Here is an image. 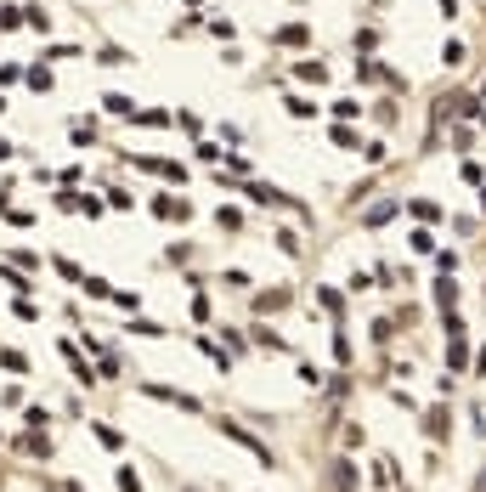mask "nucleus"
Returning a JSON list of instances; mask_svg holds the SVG:
<instances>
[{
    "instance_id": "obj_1",
    "label": "nucleus",
    "mask_w": 486,
    "mask_h": 492,
    "mask_svg": "<svg viewBox=\"0 0 486 492\" xmlns=\"http://www.w3.org/2000/svg\"><path fill=\"white\" fill-rule=\"evenodd\" d=\"M220 436H232L238 447H249V453H254L260 464H272V453H266V441H254V436H249L243 425H232V419H220Z\"/></svg>"
},
{
    "instance_id": "obj_2",
    "label": "nucleus",
    "mask_w": 486,
    "mask_h": 492,
    "mask_svg": "<svg viewBox=\"0 0 486 492\" xmlns=\"http://www.w3.org/2000/svg\"><path fill=\"white\" fill-rule=\"evenodd\" d=\"M294 79H300V85H328V63L300 57V63H294Z\"/></svg>"
},
{
    "instance_id": "obj_3",
    "label": "nucleus",
    "mask_w": 486,
    "mask_h": 492,
    "mask_svg": "<svg viewBox=\"0 0 486 492\" xmlns=\"http://www.w3.org/2000/svg\"><path fill=\"white\" fill-rule=\"evenodd\" d=\"M153 215H159V221H187L193 210H187V204L175 198V192H164V198H153Z\"/></svg>"
},
{
    "instance_id": "obj_4",
    "label": "nucleus",
    "mask_w": 486,
    "mask_h": 492,
    "mask_svg": "<svg viewBox=\"0 0 486 492\" xmlns=\"http://www.w3.org/2000/svg\"><path fill=\"white\" fill-rule=\"evenodd\" d=\"M63 356H68V368L79 374V385H97V368H91V362L79 356V345H74V340H63Z\"/></svg>"
},
{
    "instance_id": "obj_5",
    "label": "nucleus",
    "mask_w": 486,
    "mask_h": 492,
    "mask_svg": "<svg viewBox=\"0 0 486 492\" xmlns=\"http://www.w3.org/2000/svg\"><path fill=\"white\" fill-rule=\"evenodd\" d=\"M447 430H453L447 407H430V413H424V436H430V441H447Z\"/></svg>"
},
{
    "instance_id": "obj_6",
    "label": "nucleus",
    "mask_w": 486,
    "mask_h": 492,
    "mask_svg": "<svg viewBox=\"0 0 486 492\" xmlns=\"http://www.w3.org/2000/svg\"><path fill=\"white\" fill-rule=\"evenodd\" d=\"M102 108H108L113 119H136V113H142V108H136V102H130L124 91H108V97H102Z\"/></svg>"
},
{
    "instance_id": "obj_7",
    "label": "nucleus",
    "mask_w": 486,
    "mask_h": 492,
    "mask_svg": "<svg viewBox=\"0 0 486 492\" xmlns=\"http://www.w3.org/2000/svg\"><path fill=\"white\" fill-rule=\"evenodd\" d=\"M289 306V289H260L254 295V311H283Z\"/></svg>"
},
{
    "instance_id": "obj_8",
    "label": "nucleus",
    "mask_w": 486,
    "mask_h": 492,
    "mask_svg": "<svg viewBox=\"0 0 486 492\" xmlns=\"http://www.w3.org/2000/svg\"><path fill=\"white\" fill-rule=\"evenodd\" d=\"M142 391H147V396H159V402H175V407H187V413L198 407L193 396H181V391H170V385H142Z\"/></svg>"
},
{
    "instance_id": "obj_9",
    "label": "nucleus",
    "mask_w": 486,
    "mask_h": 492,
    "mask_svg": "<svg viewBox=\"0 0 486 492\" xmlns=\"http://www.w3.org/2000/svg\"><path fill=\"white\" fill-rule=\"evenodd\" d=\"M130 125H147V131H164V125H175V119H170L164 108H142L136 119H130Z\"/></svg>"
},
{
    "instance_id": "obj_10",
    "label": "nucleus",
    "mask_w": 486,
    "mask_h": 492,
    "mask_svg": "<svg viewBox=\"0 0 486 492\" xmlns=\"http://www.w3.org/2000/svg\"><path fill=\"white\" fill-rule=\"evenodd\" d=\"M435 306H441V311H453V306H458V289H453V277H441V283H435Z\"/></svg>"
},
{
    "instance_id": "obj_11",
    "label": "nucleus",
    "mask_w": 486,
    "mask_h": 492,
    "mask_svg": "<svg viewBox=\"0 0 486 492\" xmlns=\"http://www.w3.org/2000/svg\"><path fill=\"white\" fill-rule=\"evenodd\" d=\"M469 362V345H464V334H453L447 340V368H464Z\"/></svg>"
},
{
    "instance_id": "obj_12",
    "label": "nucleus",
    "mask_w": 486,
    "mask_h": 492,
    "mask_svg": "<svg viewBox=\"0 0 486 492\" xmlns=\"http://www.w3.org/2000/svg\"><path fill=\"white\" fill-rule=\"evenodd\" d=\"M254 345H266V351H289V340L277 334V328H254Z\"/></svg>"
},
{
    "instance_id": "obj_13",
    "label": "nucleus",
    "mask_w": 486,
    "mask_h": 492,
    "mask_svg": "<svg viewBox=\"0 0 486 492\" xmlns=\"http://www.w3.org/2000/svg\"><path fill=\"white\" fill-rule=\"evenodd\" d=\"M277 40H283V46H305L311 28H305V23H289V28H277Z\"/></svg>"
},
{
    "instance_id": "obj_14",
    "label": "nucleus",
    "mask_w": 486,
    "mask_h": 492,
    "mask_svg": "<svg viewBox=\"0 0 486 492\" xmlns=\"http://www.w3.org/2000/svg\"><path fill=\"white\" fill-rule=\"evenodd\" d=\"M289 113H294V119H317V102H311V97H294V91H289Z\"/></svg>"
},
{
    "instance_id": "obj_15",
    "label": "nucleus",
    "mask_w": 486,
    "mask_h": 492,
    "mask_svg": "<svg viewBox=\"0 0 486 492\" xmlns=\"http://www.w3.org/2000/svg\"><path fill=\"white\" fill-rule=\"evenodd\" d=\"M458 176H464L469 187H486V170H480V158H464V164H458Z\"/></svg>"
},
{
    "instance_id": "obj_16",
    "label": "nucleus",
    "mask_w": 486,
    "mask_h": 492,
    "mask_svg": "<svg viewBox=\"0 0 486 492\" xmlns=\"http://www.w3.org/2000/svg\"><path fill=\"white\" fill-rule=\"evenodd\" d=\"M441 63L458 68V63H464V40H441Z\"/></svg>"
},
{
    "instance_id": "obj_17",
    "label": "nucleus",
    "mask_w": 486,
    "mask_h": 492,
    "mask_svg": "<svg viewBox=\"0 0 486 492\" xmlns=\"http://www.w3.org/2000/svg\"><path fill=\"white\" fill-rule=\"evenodd\" d=\"M79 289H85V295H91V300H113V289H108V277H85V283H79Z\"/></svg>"
},
{
    "instance_id": "obj_18",
    "label": "nucleus",
    "mask_w": 486,
    "mask_h": 492,
    "mask_svg": "<svg viewBox=\"0 0 486 492\" xmlns=\"http://www.w3.org/2000/svg\"><path fill=\"white\" fill-rule=\"evenodd\" d=\"M407 210H413L419 221H441V204H430V198H413V204H407Z\"/></svg>"
},
{
    "instance_id": "obj_19",
    "label": "nucleus",
    "mask_w": 486,
    "mask_h": 492,
    "mask_svg": "<svg viewBox=\"0 0 486 492\" xmlns=\"http://www.w3.org/2000/svg\"><path fill=\"white\" fill-rule=\"evenodd\" d=\"M91 430H97V441H102V447H113V453H119V447H124V436H119L113 425H91Z\"/></svg>"
},
{
    "instance_id": "obj_20",
    "label": "nucleus",
    "mask_w": 486,
    "mask_h": 492,
    "mask_svg": "<svg viewBox=\"0 0 486 492\" xmlns=\"http://www.w3.org/2000/svg\"><path fill=\"white\" fill-rule=\"evenodd\" d=\"M357 113H362V108L350 102V97H345V102H334V119H339V125H357Z\"/></svg>"
},
{
    "instance_id": "obj_21",
    "label": "nucleus",
    "mask_w": 486,
    "mask_h": 492,
    "mask_svg": "<svg viewBox=\"0 0 486 492\" xmlns=\"http://www.w3.org/2000/svg\"><path fill=\"white\" fill-rule=\"evenodd\" d=\"M435 272L453 277V272H458V249H441V255H435Z\"/></svg>"
},
{
    "instance_id": "obj_22",
    "label": "nucleus",
    "mask_w": 486,
    "mask_h": 492,
    "mask_svg": "<svg viewBox=\"0 0 486 492\" xmlns=\"http://www.w3.org/2000/svg\"><path fill=\"white\" fill-rule=\"evenodd\" d=\"M12 28H23V12L17 6H0V34H12Z\"/></svg>"
},
{
    "instance_id": "obj_23",
    "label": "nucleus",
    "mask_w": 486,
    "mask_h": 492,
    "mask_svg": "<svg viewBox=\"0 0 486 492\" xmlns=\"http://www.w3.org/2000/svg\"><path fill=\"white\" fill-rule=\"evenodd\" d=\"M328 136H334V147H345V153H350V147H357V131H350V125H334Z\"/></svg>"
},
{
    "instance_id": "obj_24",
    "label": "nucleus",
    "mask_w": 486,
    "mask_h": 492,
    "mask_svg": "<svg viewBox=\"0 0 486 492\" xmlns=\"http://www.w3.org/2000/svg\"><path fill=\"white\" fill-rule=\"evenodd\" d=\"M29 85H34V91H51L57 79H51V68H29Z\"/></svg>"
},
{
    "instance_id": "obj_25",
    "label": "nucleus",
    "mask_w": 486,
    "mask_h": 492,
    "mask_svg": "<svg viewBox=\"0 0 486 492\" xmlns=\"http://www.w3.org/2000/svg\"><path fill=\"white\" fill-rule=\"evenodd\" d=\"M350 46H357V51H373V46H379V28H357V40H350Z\"/></svg>"
},
{
    "instance_id": "obj_26",
    "label": "nucleus",
    "mask_w": 486,
    "mask_h": 492,
    "mask_svg": "<svg viewBox=\"0 0 486 492\" xmlns=\"http://www.w3.org/2000/svg\"><path fill=\"white\" fill-rule=\"evenodd\" d=\"M23 23H29V28H40V34H46V28H51V17H46V12H40V6H29V12H23Z\"/></svg>"
},
{
    "instance_id": "obj_27",
    "label": "nucleus",
    "mask_w": 486,
    "mask_h": 492,
    "mask_svg": "<svg viewBox=\"0 0 486 492\" xmlns=\"http://www.w3.org/2000/svg\"><path fill=\"white\" fill-rule=\"evenodd\" d=\"M204 23H209L215 40H232V17H204Z\"/></svg>"
},
{
    "instance_id": "obj_28",
    "label": "nucleus",
    "mask_w": 486,
    "mask_h": 492,
    "mask_svg": "<svg viewBox=\"0 0 486 492\" xmlns=\"http://www.w3.org/2000/svg\"><path fill=\"white\" fill-rule=\"evenodd\" d=\"M407 243H413V249H419V255H430V249H435V243H430V232H424V227H413V232H407Z\"/></svg>"
},
{
    "instance_id": "obj_29",
    "label": "nucleus",
    "mask_w": 486,
    "mask_h": 492,
    "mask_svg": "<svg viewBox=\"0 0 486 492\" xmlns=\"http://www.w3.org/2000/svg\"><path fill=\"white\" fill-rule=\"evenodd\" d=\"M113 306H124V311H136V306H142V295H136V289H113Z\"/></svg>"
},
{
    "instance_id": "obj_30",
    "label": "nucleus",
    "mask_w": 486,
    "mask_h": 492,
    "mask_svg": "<svg viewBox=\"0 0 486 492\" xmlns=\"http://www.w3.org/2000/svg\"><path fill=\"white\" fill-rule=\"evenodd\" d=\"M175 119H181V131H187V136H204V119H198V113H175Z\"/></svg>"
},
{
    "instance_id": "obj_31",
    "label": "nucleus",
    "mask_w": 486,
    "mask_h": 492,
    "mask_svg": "<svg viewBox=\"0 0 486 492\" xmlns=\"http://www.w3.org/2000/svg\"><path fill=\"white\" fill-rule=\"evenodd\" d=\"M0 368H12V374H23L29 362H23V351H0Z\"/></svg>"
},
{
    "instance_id": "obj_32",
    "label": "nucleus",
    "mask_w": 486,
    "mask_h": 492,
    "mask_svg": "<svg viewBox=\"0 0 486 492\" xmlns=\"http://www.w3.org/2000/svg\"><path fill=\"white\" fill-rule=\"evenodd\" d=\"M396 215V204H373V210H368V227H379V221H390Z\"/></svg>"
},
{
    "instance_id": "obj_33",
    "label": "nucleus",
    "mask_w": 486,
    "mask_h": 492,
    "mask_svg": "<svg viewBox=\"0 0 486 492\" xmlns=\"http://www.w3.org/2000/svg\"><path fill=\"white\" fill-rule=\"evenodd\" d=\"M119 492H142V481H136V470H130V464L119 470Z\"/></svg>"
},
{
    "instance_id": "obj_34",
    "label": "nucleus",
    "mask_w": 486,
    "mask_h": 492,
    "mask_svg": "<svg viewBox=\"0 0 486 492\" xmlns=\"http://www.w3.org/2000/svg\"><path fill=\"white\" fill-rule=\"evenodd\" d=\"M198 158H204V164H220V158H227V153H220L215 142H198Z\"/></svg>"
},
{
    "instance_id": "obj_35",
    "label": "nucleus",
    "mask_w": 486,
    "mask_h": 492,
    "mask_svg": "<svg viewBox=\"0 0 486 492\" xmlns=\"http://www.w3.org/2000/svg\"><path fill=\"white\" fill-rule=\"evenodd\" d=\"M317 295H323V311H339V306H345V295H339V289H317Z\"/></svg>"
},
{
    "instance_id": "obj_36",
    "label": "nucleus",
    "mask_w": 486,
    "mask_h": 492,
    "mask_svg": "<svg viewBox=\"0 0 486 492\" xmlns=\"http://www.w3.org/2000/svg\"><path fill=\"white\" fill-rule=\"evenodd\" d=\"M12 311H17L23 322H34V317H40V306H34V300H12Z\"/></svg>"
},
{
    "instance_id": "obj_37",
    "label": "nucleus",
    "mask_w": 486,
    "mask_h": 492,
    "mask_svg": "<svg viewBox=\"0 0 486 492\" xmlns=\"http://www.w3.org/2000/svg\"><path fill=\"white\" fill-rule=\"evenodd\" d=\"M17 74H23V63H0V85H12Z\"/></svg>"
},
{
    "instance_id": "obj_38",
    "label": "nucleus",
    "mask_w": 486,
    "mask_h": 492,
    "mask_svg": "<svg viewBox=\"0 0 486 492\" xmlns=\"http://www.w3.org/2000/svg\"><path fill=\"white\" fill-rule=\"evenodd\" d=\"M435 6H441V17H447V23L458 17V0H435Z\"/></svg>"
},
{
    "instance_id": "obj_39",
    "label": "nucleus",
    "mask_w": 486,
    "mask_h": 492,
    "mask_svg": "<svg viewBox=\"0 0 486 492\" xmlns=\"http://www.w3.org/2000/svg\"><path fill=\"white\" fill-rule=\"evenodd\" d=\"M475 374H486V345H480V351H475Z\"/></svg>"
},
{
    "instance_id": "obj_40",
    "label": "nucleus",
    "mask_w": 486,
    "mask_h": 492,
    "mask_svg": "<svg viewBox=\"0 0 486 492\" xmlns=\"http://www.w3.org/2000/svg\"><path fill=\"white\" fill-rule=\"evenodd\" d=\"M475 119H480V125H486V102H475Z\"/></svg>"
},
{
    "instance_id": "obj_41",
    "label": "nucleus",
    "mask_w": 486,
    "mask_h": 492,
    "mask_svg": "<svg viewBox=\"0 0 486 492\" xmlns=\"http://www.w3.org/2000/svg\"><path fill=\"white\" fill-rule=\"evenodd\" d=\"M0 158H12V147H6V142H0Z\"/></svg>"
},
{
    "instance_id": "obj_42",
    "label": "nucleus",
    "mask_w": 486,
    "mask_h": 492,
    "mask_svg": "<svg viewBox=\"0 0 486 492\" xmlns=\"http://www.w3.org/2000/svg\"><path fill=\"white\" fill-rule=\"evenodd\" d=\"M480 210H486V187H480Z\"/></svg>"
},
{
    "instance_id": "obj_43",
    "label": "nucleus",
    "mask_w": 486,
    "mask_h": 492,
    "mask_svg": "<svg viewBox=\"0 0 486 492\" xmlns=\"http://www.w3.org/2000/svg\"><path fill=\"white\" fill-rule=\"evenodd\" d=\"M0 113H6V97H0Z\"/></svg>"
},
{
    "instance_id": "obj_44",
    "label": "nucleus",
    "mask_w": 486,
    "mask_h": 492,
    "mask_svg": "<svg viewBox=\"0 0 486 492\" xmlns=\"http://www.w3.org/2000/svg\"><path fill=\"white\" fill-rule=\"evenodd\" d=\"M187 6H198V0H187Z\"/></svg>"
}]
</instances>
